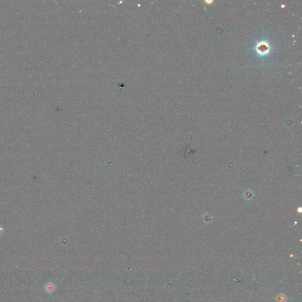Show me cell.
<instances>
[{
	"mask_svg": "<svg viewBox=\"0 0 302 302\" xmlns=\"http://www.w3.org/2000/svg\"><path fill=\"white\" fill-rule=\"evenodd\" d=\"M271 47L270 44L265 41H261L257 43L256 46L257 53L260 55L267 54L270 51Z\"/></svg>",
	"mask_w": 302,
	"mask_h": 302,
	"instance_id": "cell-1",
	"label": "cell"
}]
</instances>
